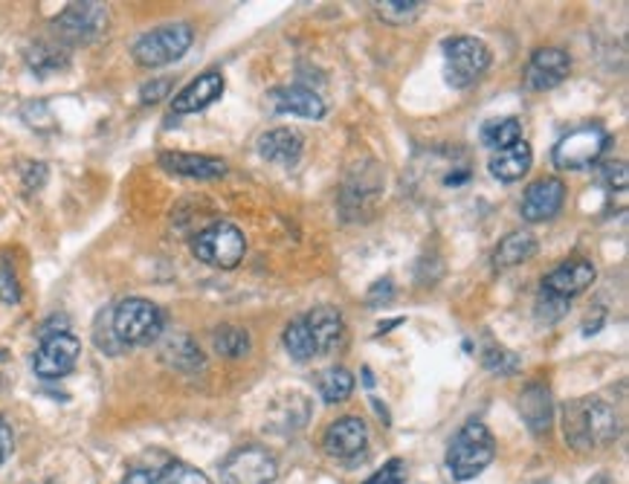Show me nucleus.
I'll list each match as a JSON object with an SVG mask.
<instances>
[{
	"label": "nucleus",
	"instance_id": "nucleus-1",
	"mask_svg": "<svg viewBox=\"0 0 629 484\" xmlns=\"http://www.w3.org/2000/svg\"><path fill=\"white\" fill-rule=\"evenodd\" d=\"M563 433L571 450L597 452L613 447L621 435V421L606 400L578 398L563 409Z\"/></svg>",
	"mask_w": 629,
	"mask_h": 484
},
{
	"label": "nucleus",
	"instance_id": "nucleus-2",
	"mask_svg": "<svg viewBox=\"0 0 629 484\" xmlns=\"http://www.w3.org/2000/svg\"><path fill=\"white\" fill-rule=\"evenodd\" d=\"M496 459L494 433L482 421H468L447 450V468L456 482H470Z\"/></svg>",
	"mask_w": 629,
	"mask_h": 484
},
{
	"label": "nucleus",
	"instance_id": "nucleus-3",
	"mask_svg": "<svg viewBox=\"0 0 629 484\" xmlns=\"http://www.w3.org/2000/svg\"><path fill=\"white\" fill-rule=\"evenodd\" d=\"M491 59H494L491 47L473 35H456L444 44V73H447V82L459 90L476 85L491 68Z\"/></svg>",
	"mask_w": 629,
	"mask_h": 484
},
{
	"label": "nucleus",
	"instance_id": "nucleus-4",
	"mask_svg": "<svg viewBox=\"0 0 629 484\" xmlns=\"http://www.w3.org/2000/svg\"><path fill=\"white\" fill-rule=\"evenodd\" d=\"M162 334V311L148 299H122L113 311V337L122 346H148Z\"/></svg>",
	"mask_w": 629,
	"mask_h": 484
},
{
	"label": "nucleus",
	"instance_id": "nucleus-5",
	"mask_svg": "<svg viewBox=\"0 0 629 484\" xmlns=\"http://www.w3.org/2000/svg\"><path fill=\"white\" fill-rule=\"evenodd\" d=\"M195 41V33L189 24H166L152 33L140 35L131 47L136 64L143 68H162L186 56V50Z\"/></svg>",
	"mask_w": 629,
	"mask_h": 484
},
{
	"label": "nucleus",
	"instance_id": "nucleus-6",
	"mask_svg": "<svg viewBox=\"0 0 629 484\" xmlns=\"http://www.w3.org/2000/svg\"><path fill=\"white\" fill-rule=\"evenodd\" d=\"M192 250L209 267L235 270L244 253H247V239H244V232L235 223L218 221L213 227H206L204 232H197V239L192 241Z\"/></svg>",
	"mask_w": 629,
	"mask_h": 484
},
{
	"label": "nucleus",
	"instance_id": "nucleus-7",
	"mask_svg": "<svg viewBox=\"0 0 629 484\" xmlns=\"http://www.w3.org/2000/svg\"><path fill=\"white\" fill-rule=\"evenodd\" d=\"M609 148V131L604 125H580L554 145V166L566 171H580L595 166Z\"/></svg>",
	"mask_w": 629,
	"mask_h": 484
},
{
	"label": "nucleus",
	"instance_id": "nucleus-8",
	"mask_svg": "<svg viewBox=\"0 0 629 484\" xmlns=\"http://www.w3.org/2000/svg\"><path fill=\"white\" fill-rule=\"evenodd\" d=\"M279 476V461L264 447H239L221 461L223 484H273Z\"/></svg>",
	"mask_w": 629,
	"mask_h": 484
},
{
	"label": "nucleus",
	"instance_id": "nucleus-9",
	"mask_svg": "<svg viewBox=\"0 0 629 484\" xmlns=\"http://www.w3.org/2000/svg\"><path fill=\"white\" fill-rule=\"evenodd\" d=\"M78 354H82V342L73 334H44L41 346L33 358V368L41 380H59L76 368Z\"/></svg>",
	"mask_w": 629,
	"mask_h": 484
},
{
	"label": "nucleus",
	"instance_id": "nucleus-10",
	"mask_svg": "<svg viewBox=\"0 0 629 484\" xmlns=\"http://www.w3.org/2000/svg\"><path fill=\"white\" fill-rule=\"evenodd\" d=\"M108 24V12L102 3H70L59 17H56V35L68 44H87L96 35H102Z\"/></svg>",
	"mask_w": 629,
	"mask_h": 484
},
{
	"label": "nucleus",
	"instance_id": "nucleus-11",
	"mask_svg": "<svg viewBox=\"0 0 629 484\" xmlns=\"http://www.w3.org/2000/svg\"><path fill=\"white\" fill-rule=\"evenodd\" d=\"M566 204V186L557 178H540L522 195V218L528 223L552 221Z\"/></svg>",
	"mask_w": 629,
	"mask_h": 484
},
{
	"label": "nucleus",
	"instance_id": "nucleus-12",
	"mask_svg": "<svg viewBox=\"0 0 629 484\" xmlns=\"http://www.w3.org/2000/svg\"><path fill=\"white\" fill-rule=\"evenodd\" d=\"M595 264L586 262V258H569V262H563L557 270L545 276L543 293H552L563 302H569V299L580 297L595 281Z\"/></svg>",
	"mask_w": 629,
	"mask_h": 484
},
{
	"label": "nucleus",
	"instance_id": "nucleus-13",
	"mask_svg": "<svg viewBox=\"0 0 629 484\" xmlns=\"http://www.w3.org/2000/svg\"><path fill=\"white\" fill-rule=\"evenodd\" d=\"M569 70V52L560 50V47H540V50H534L531 61H528L525 82L534 90H552V87L566 82Z\"/></svg>",
	"mask_w": 629,
	"mask_h": 484
},
{
	"label": "nucleus",
	"instance_id": "nucleus-14",
	"mask_svg": "<svg viewBox=\"0 0 629 484\" xmlns=\"http://www.w3.org/2000/svg\"><path fill=\"white\" fill-rule=\"evenodd\" d=\"M368 444V429L366 424L354 415H346L340 421H334L328 429H325L323 447L328 456L334 459H354L360 452L366 450Z\"/></svg>",
	"mask_w": 629,
	"mask_h": 484
},
{
	"label": "nucleus",
	"instance_id": "nucleus-15",
	"mask_svg": "<svg viewBox=\"0 0 629 484\" xmlns=\"http://www.w3.org/2000/svg\"><path fill=\"white\" fill-rule=\"evenodd\" d=\"M160 166L171 174L195 180H215L227 174V162L218 157H206V154H183V152H166L160 154Z\"/></svg>",
	"mask_w": 629,
	"mask_h": 484
},
{
	"label": "nucleus",
	"instance_id": "nucleus-16",
	"mask_svg": "<svg viewBox=\"0 0 629 484\" xmlns=\"http://www.w3.org/2000/svg\"><path fill=\"white\" fill-rule=\"evenodd\" d=\"M302 148H305V143L293 128H273V131L258 136V154L273 166H285V169L297 166Z\"/></svg>",
	"mask_w": 629,
	"mask_h": 484
},
{
	"label": "nucleus",
	"instance_id": "nucleus-17",
	"mask_svg": "<svg viewBox=\"0 0 629 484\" xmlns=\"http://www.w3.org/2000/svg\"><path fill=\"white\" fill-rule=\"evenodd\" d=\"M223 94V76L221 73H204L195 82H189L174 99H171V111L174 113H197L209 108L215 99H221Z\"/></svg>",
	"mask_w": 629,
	"mask_h": 484
},
{
	"label": "nucleus",
	"instance_id": "nucleus-18",
	"mask_svg": "<svg viewBox=\"0 0 629 484\" xmlns=\"http://www.w3.org/2000/svg\"><path fill=\"white\" fill-rule=\"evenodd\" d=\"M270 105L276 113H290V117H302V120H323L325 102L314 90L307 87H279L270 94Z\"/></svg>",
	"mask_w": 629,
	"mask_h": 484
},
{
	"label": "nucleus",
	"instance_id": "nucleus-19",
	"mask_svg": "<svg viewBox=\"0 0 629 484\" xmlns=\"http://www.w3.org/2000/svg\"><path fill=\"white\" fill-rule=\"evenodd\" d=\"M305 325L316 342V354L334 351L342 342V337H346V323H342V314L331 305L314 307V311L305 316Z\"/></svg>",
	"mask_w": 629,
	"mask_h": 484
},
{
	"label": "nucleus",
	"instance_id": "nucleus-20",
	"mask_svg": "<svg viewBox=\"0 0 629 484\" xmlns=\"http://www.w3.org/2000/svg\"><path fill=\"white\" fill-rule=\"evenodd\" d=\"M122 484H213L204 473L178 464V461H166L162 468H143L131 470Z\"/></svg>",
	"mask_w": 629,
	"mask_h": 484
},
{
	"label": "nucleus",
	"instance_id": "nucleus-21",
	"mask_svg": "<svg viewBox=\"0 0 629 484\" xmlns=\"http://www.w3.org/2000/svg\"><path fill=\"white\" fill-rule=\"evenodd\" d=\"M531 162H534V154H531V145L522 140V143L510 145L505 152H496L487 162V169L494 174L496 180H503V183H517L528 174L531 169Z\"/></svg>",
	"mask_w": 629,
	"mask_h": 484
},
{
	"label": "nucleus",
	"instance_id": "nucleus-22",
	"mask_svg": "<svg viewBox=\"0 0 629 484\" xmlns=\"http://www.w3.org/2000/svg\"><path fill=\"white\" fill-rule=\"evenodd\" d=\"M519 412L525 418L531 433H548V426H552V391L545 389V386H528V389L519 395Z\"/></svg>",
	"mask_w": 629,
	"mask_h": 484
},
{
	"label": "nucleus",
	"instance_id": "nucleus-23",
	"mask_svg": "<svg viewBox=\"0 0 629 484\" xmlns=\"http://www.w3.org/2000/svg\"><path fill=\"white\" fill-rule=\"evenodd\" d=\"M534 253L536 239L531 232H510V235H505V239L499 241V246H496L494 264L499 270H505V267H517V264L528 262Z\"/></svg>",
	"mask_w": 629,
	"mask_h": 484
},
{
	"label": "nucleus",
	"instance_id": "nucleus-24",
	"mask_svg": "<svg viewBox=\"0 0 629 484\" xmlns=\"http://www.w3.org/2000/svg\"><path fill=\"white\" fill-rule=\"evenodd\" d=\"M482 143L487 148L496 152H505L510 145L522 143V122L517 117H505V120H491L482 125Z\"/></svg>",
	"mask_w": 629,
	"mask_h": 484
},
{
	"label": "nucleus",
	"instance_id": "nucleus-25",
	"mask_svg": "<svg viewBox=\"0 0 629 484\" xmlns=\"http://www.w3.org/2000/svg\"><path fill=\"white\" fill-rule=\"evenodd\" d=\"M351 391H354V374L342 365H334L319 377V395L325 403H342L351 398Z\"/></svg>",
	"mask_w": 629,
	"mask_h": 484
},
{
	"label": "nucleus",
	"instance_id": "nucleus-26",
	"mask_svg": "<svg viewBox=\"0 0 629 484\" xmlns=\"http://www.w3.org/2000/svg\"><path fill=\"white\" fill-rule=\"evenodd\" d=\"M285 349L297 363H307L311 358H316V342L311 337L305 325V316L302 319H293V323L285 328Z\"/></svg>",
	"mask_w": 629,
	"mask_h": 484
},
{
	"label": "nucleus",
	"instance_id": "nucleus-27",
	"mask_svg": "<svg viewBox=\"0 0 629 484\" xmlns=\"http://www.w3.org/2000/svg\"><path fill=\"white\" fill-rule=\"evenodd\" d=\"M421 0H377L375 3V12L380 21H386V24L391 26H403V24H412L418 15H421Z\"/></svg>",
	"mask_w": 629,
	"mask_h": 484
},
{
	"label": "nucleus",
	"instance_id": "nucleus-28",
	"mask_svg": "<svg viewBox=\"0 0 629 484\" xmlns=\"http://www.w3.org/2000/svg\"><path fill=\"white\" fill-rule=\"evenodd\" d=\"M213 346L223 358H244L250 351V334L235 325H221L213 337Z\"/></svg>",
	"mask_w": 629,
	"mask_h": 484
},
{
	"label": "nucleus",
	"instance_id": "nucleus-29",
	"mask_svg": "<svg viewBox=\"0 0 629 484\" xmlns=\"http://www.w3.org/2000/svg\"><path fill=\"white\" fill-rule=\"evenodd\" d=\"M26 61H29V68H33L38 76H47L52 70L68 64V52L59 50V47H50V44H35L33 50L26 52Z\"/></svg>",
	"mask_w": 629,
	"mask_h": 484
},
{
	"label": "nucleus",
	"instance_id": "nucleus-30",
	"mask_svg": "<svg viewBox=\"0 0 629 484\" xmlns=\"http://www.w3.org/2000/svg\"><path fill=\"white\" fill-rule=\"evenodd\" d=\"M166 360L178 365V368H183V372H195V368L204 365L201 351H197V346L189 340V337H178V340H171L169 346H166Z\"/></svg>",
	"mask_w": 629,
	"mask_h": 484
},
{
	"label": "nucleus",
	"instance_id": "nucleus-31",
	"mask_svg": "<svg viewBox=\"0 0 629 484\" xmlns=\"http://www.w3.org/2000/svg\"><path fill=\"white\" fill-rule=\"evenodd\" d=\"M485 368H491V372H496V374H513L519 368V360H517V354H510V351H505V349H487L485 351Z\"/></svg>",
	"mask_w": 629,
	"mask_h": 484
},
{
	"label": "nucleus",
	"instance_id": "nucleus-32",
	"mask_svg": "<svg viewBox=\"0 0 629 484\" xmlns=\"http://www.w3.org/2000/svg\"><path fill=\"white\" fill-rule=\"evenodd\" d=\"M0 302H7V305H17V302H21V285H17L12 264L7 262H0Z\"/></svg>",
	"mask_w": 629,
	"mask_h": 484
},
{
	"label": "nucleus",
	"instance_id": "nucleus-33",
	"mask_svg": "<svg viewBox=\"0 0 629 484\" xmlns=\"http://www.w3.org/2000/svg\"><path fill=\"white\" fill-rule=\"evenodd\" d=\"M407 482V461L403 459H391L386 461L375 476L366 479L363 484H403Z\"/></svg>",
	"mask_w": 629,
	"mask_h": 484
},
{
	"label": "nucleus",
	"instance_id": "nucleus-34",
	"mask_svg": "<svg viewBox=\"0 0 629 484\" xmlns=\"http://www.w3.org/2000/svg\"><path fill=\"white\" fill-rule=\"evenodd\" d=\"M604 180L613 189L624 192V189H627V166H624V162H609V166H604Z\"/></svg>",
	"mask_w": 629,
	"mask_h": 484
},
{
	"label": "nucleus",
	"instance_id": "nucleus-35",
	"mask_svg": "<svg viewBox=\"0 0 629 484\" xmlns=\"http://www.w3.org/2000/svg\"><path fill=\"white\" fill-rule=\"evenodd\" d=\"M169 87H171V82L169 78H160V82H152V85H145L143 87V102L145 105H154V102H160V99H166V94H169Z\"/></svg>",
	"mask_w": 629,
	"mask_h": 484
},
{
	"label": "nucleus",
	"instance_id": "nucleus-36",
	"mask_svg": "<svg viewBox=\"0 0 629 484\" xmlns=\"http://www.w3.org/2000/svg\"><path fill=\"white\" fill-rule=\"evenodd\" d=\"M12 447H15V438H12V429L9 424L0 418V464L12 456Z\"/></svg>",
	"mask_w": 629,
	"mask_h": 484
}]
</instances>
